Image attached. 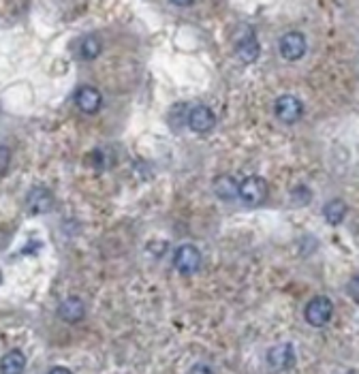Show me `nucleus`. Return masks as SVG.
I'll use <instances>...</instances> for the list:
<instances>
[{
  "label": "nucleus",
  "instance_id": "nucleus-1",
  "mask_svg": "<svg viewBox=\"0 0 359 374\" xmlns=\"http://www.w3.org/2000/svg\"><path fill=\"white\" fill-rule=\"evenodd\" d=\"M331 314H333V301L325 295L312 297L304 310V319L312 327H325L331 321Z\"/></svg>",
  "mask_w": 359,
  "mask_h": 374
},
{
  "label": "nucleus",
  "instance_id": "nucleus-2",
  "mask_svg": "<svg viewBox=\"0 0 359 374\" xmlns=\"http://www.w3.org/2000/svg\"><path fill=\"white\" fill-rule=\"evenodd\" d=\"M235 52H237V58L242 63H254L259 58L261 48H259V41H257L252 26H246V24L240 26L237 37H235Z\"/></svg>",
  "mask_w": 359,
  "mask_h": 374
},
{
  "label": "nucleus",
  "instance_id": "nucleus-3",
  "mask_svg": "<svg viewBox=\"0 0 359 374\" xmlns=\"http://www.w3.org/2000/svg\"><path fill=\"white\" fill-rule=\"evenodd\" d=\"M267 182L261 176H248L240 182V193L237 197H242V201L246 205H261L267 199Z\"/></svg>",
  "mask_w": 359,
  "mask_h": 374
},
{
  "label": "nucleus",
  "instance_id": "nucleus-4",
  "mask_svg": "<svg viewBox=\"0 0 359 374\" xmlns=\"http://www.w3.org/2000/svg\"><path fill=\"white\" fill-rule=\"evenodd\" d=\"M173 265L180 274H195L201 267V250L193 244H182L173 252Z\"/></svg>",
  "mask_w": 359,
  "mask_h": 374
},
{
  "label": "nucleus",
  "instance_id": "nucleus-5",
  "mask_svg": "<svg viewBox=\"0 0 359 374\" xmlns=\"http://www.w3.org/2000/svg\"><path fill=\"white\" fill-rule=\"evenodd\" d=\"M267 365L276 372H284L289 368H293L295 363V348L291 342H280V344H274L269 351H267Z\"/></svg>",
  "mask_w": 359,
  "mask_h": 374
},
{
  "label": "nucleus",
  "instance_id": "nucleus-6",
  "mask_svg": "<svg viewBox=\"0 0 359 374\" xmlns=\"http://www.w3.org/2000/svg\"><path fill=\"white\" fill-rule=\"evenodd\" d=\"M278 50H280V56L284 58V60H291V63H295V60H299V58H304V54H306V50H308V43H306V37L301 35V33H286V35H282V39H280V43H278Z\"/></svg>",
  "mask_w": 359,
  "mask_h": 374
},
{
  "label": "nucleus",
  "instance_id": "nucleus-7",
  "mask_svg": "<svg viewBox=\"0 0 359 374\" xmlns=\"http://www.w3.org/2000/svg\"><path fill=\"white\" fill-rule=\"evenodd\" d=\"M274 112L278 116L280 122H286V124H293L297 122L301 116H304V105L297 97L293 95H282L276 99V105H274Z\"/></svg>",
  "mask_w": 359,
  "mask_h": 374
},
{
  "label": "nucleus",
  "instance_id": "nucleus-8",
  "mask_svg": "<svg viewBox=\"0 0 359 374\" xmlns=\"http://www.w3.org/2000/svg\"><path fill=\"white\" fill-rule=\"evenodd\" d=\"M186 124L195 131V133H210L216 127V116L208 105H195L188 112Z\"/></svg>",
  "mask_w": 359,
  "mask_h": 374
},
{
  "label": "nucleus",
  "instance_id": "nucleus-9",
  "mask_svg": "<svg viewBox=\"0 0 359 374\" xmlns=\"http://www.w3.org/2000/svg\"><path fill=\"white\" fill-rule=\"evenodd\" d=\"M26 208L31 214H45L54 208V195L45 186H35L26 195Z\"/></svg>",
  "mask_w": 359,
  "mask_h": 374
},
{
  "label": "nucleus",
  "instance_id": "nucleus-10",
  "mask_svg": "<svg viewBox=\"0 0 359 374\" xmlns=\"http://www.w3.org/2000/svg\"><path fill=\"white\" fill-rule=\"evenodd\" d=\"M75 105L80 107V112L92 116V114H97V112L101 109V105H103V97H101V92H99L97 88H92V86H84V88H80L77 95H75Z\"/></svg>",
  "mask_w": 359,
  "mask_h": 374
},
{
  "label": "nucleus",
  "instance_id": "nucleus-11",
  "mask_svg": "<svg viewBox=\"0 0 359 374\" xmlns=\"http://www.w3.org/2000/svg\"><path fill=\"white\" fill-rule=\"evenodd\" d=\"M58 316L63 321H67V323H80L86 316V304H84V299L77 297V295H71V297L63 299L60 306H58Z\"/></svg>",
  "mask_w": 359,
  "mask_h": 374
},
{
  "label": "nucleus",
  "instance_id": "nucleus-12",
  "mask_svg": "<svg viewBox=\"0 0 359 374\" xmlns=\"http://www.w3.org/2000/svg\"><path fill=\"white\" fill-rule=\"evenodd\" d=\"M26 370V355L20 348L9 351L0 359V374H24Z\"/></svg>",
  "mask_w": 359,
  "mask_h": 374
},
{
  "label": "nucleus",
  "instance_id": "nucleus-13",
  "mask_svg": "<svg viewBox=\"0 0 359 374\" xmlns=\"http://www.w3.org/2000/svg\"><path fill=\"white\" fill-rule=\"evenodd\" d=\"M214 193L223 201H233L240 193V182L231 176H218L214 180Z\"/></svg>",
  "mask_w": 359,
  "mask_h": 374
},
{
  "label": "nucleus",
  "instance_id": "nucleus-14",
  "mask_svg": "<svg viewBox=\"0 0 359 374\" xmlns=\"http://www.w3.org/2000/svg\"><path fill=\"white\" fill-rule=\"evenodd\" d=\"M323 216L329 225H340L346 216V203L342 199H331L325 208H323Z\"/></svg>",
  "mask_w": 359,
  "mask_h": 374
},
{
  "label": "nucleus",
  "instance_id": "nucleus-15",
  "mask_svg": "<svg viewBox=\"0 0 359 374\" xmlns=\"http://www.w3.org/2000/svg\"><path fill=\"white\" fill-rule=\"evenodd\" d=\"M101 52H103V43L99 41V37L88 35L86 39H82V46H80V56H82L84 60H95V58H99V56H101Z\"/></svg>",
  "mask_w": 359,
  "mask_h": 374
},
{
  "label": "nucleus",
  "instance_id": "nucleus-16",
  "mask_svg": "<svg viewBox=\"0 0 359 374\" xmlns=\"http://www.w3.org/2000/svg\"><path fill=\"white\" fill-rule=\"evenodd\" d=\"M9 163H11V150L7 146H0V173L7 171Z\"/></svg>",
  "mask_w": 359,
  "mask_h": 374
},
{
  "label": "nucleus",
  "instance_id": "nucleus-17",
  "mask_svg": "<svg viewBox=\"0 0 359 374\" xmlns=\"http://www.w3.org/2000/svg\"><path fill=\"white\" fill-rule=\"evenodd\" d=\"M188 374H214V368H212L210 363L199 361V363H195V365L188 370Z\"/></svg>",
  "mask_w": 359,
  "mask_h": 374
},
{
  "label": "nucleus",
  "instance_id": "nucleus-18",
  "mask_svg": "<svg viewBox=\"0 0 359 374\" xmlns=\"http://www.w3.org/2000/svg\"><path fill=\"white\" fill-rule=\"evenodd\" d=\"M48 374H73V372H71L69 368H65V365H56V368H52Z\"/></svg>",
  "mask_w": 359,
  "mask_h": 374
}]
</instances>
